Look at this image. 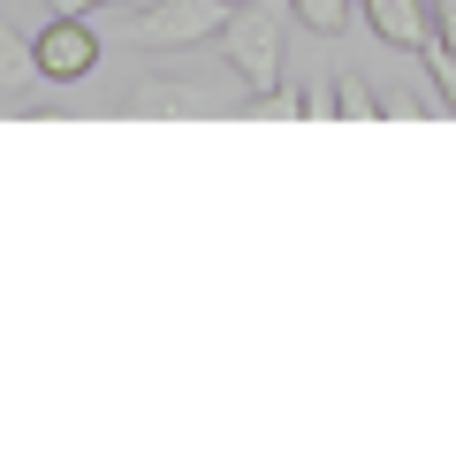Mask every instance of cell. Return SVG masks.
<instances>
[{"mask_svg": "<svg viewBox=\"0 0 456 456\" xmlns=\"http://www.w3.org/2000/svg\"><path fill=\"white\" fill-rule=\"evenodd\" d=\"M213 46H221V61L236 69L251 92H274V77H281V8H274V0L228 8V23H221Z\"/></svg>", "mask_w": 456, "mask_h": 456, "instance_id": "obj_1", "label": "cell"}, {"mask_svg": "<svg viewBox=\"0 0 456 456\" xmlns=\"http://www.w3.org/2000/svg\"><path fill=\"white\" fill-rule=\"evenodd\" d=\"M221 23H228V0H145L137 8V46H160V53L213 46Z\"/></svg>", "mask_w": 456, "mask_h": 456, "instance_id": "obj_2", "label": "cell"}, {"mask_svg": "<svg viewBox=\"0 0 456 456\" xmlns=\"http://www.w3.org/2000/svg\"><path fill=\"white\" fill-rule=\"evenodd\" d=\"M92 61H99V38H92V23H84V16H53L46 31H38V69H46L53 84L92 77Z\"/></svg>", "mask_w": 456, "mask_h": 456, "instance_id": "obj_3", "label": "cell"}, {"mask_svg": "<svg viewBox=\"0 0 456 456\" xmlns=\"http://www.w3.org/2000/svg\"><path fill=\"white\" fill-rule=\"evenodd\" d=\"M358 8H365V23H373L380 46L419 53L426 38H434V16H426V0H358Z\"/></svg>", "mask_w": 456, "mask_h": 456, "instance_id": "obj_4", "label": "cell"}, {"mask_svg": "<svg viewBox=\"0 0 456 456\" xmlns=\"http://www.w3.org/2000/svg\"><path fill=\"white\" fill-rule=\"evenodd\" d=\"M38 77H46L38 69V38H23L16 23H0V99H23Z\"/></svg>", "mask_w": 456, "mask_h": 456, "instance_id": "obj_5", "label": "cell"}, {"mask_svg": "<svg viewBox=\"0 0 456 456\" xmlns=\"http://www.w3.org/2000/svg\"><path fill=\"white\" fill-rule=\"evenodd\" d=\"M130 107L137 114H206V92L198 84H137Z\"/></svg>", "mask_w": 456, "mask_h": 456, "instance_id": "obj_6", "label": "cell"}, {"mask_svg": "<svg viewBox=\"0 0 456 456\" xmlns=\"http://www.w3.org/2000/svg\"><path fill=\"white\" fill-rule=\"evenodd\" d=\"M289 8H297V23L320 31V38H335L342 23H350V0H289Z\"/></svg>", "mask_w": 456, "mask_h": 456, "instance_id": "obj_7", "label": "cell"}, {"mask_svg": "<svg viewBox=\"0 0 456 456\" xmlns=\"http://www.w3.org/2000/svg\"><path fill=\"white\" fill-rule=\"evenodd\" d=\"M426 69H434V92H441V107L456 114V46H441V38H426Z\"/></svg>", "mask_w": 456, "mask_h": 456, "instance_id": "obj_8", "label": "cell"}, {"mask_svg": "<svg viewBox=\"0 0 456 456\" xmlns=\"http://www.w3.org/2000/svg\"><path fill=\"white\" fill-rule=\"evenodd\" d=\"M335 114H342V122H373V92H365V84L358 77H335Z\"/></svg>", "mask_w": 456, "mask_h": 456, "instance_id": "obj_9", "label": "cell"}, {"mask_svg": "<svg viewBox=\"0 0 456 456\" xmlns=\"http://www.w3.org/2000/svg\"><path fill=\"white\" fill-rule=\"evenodd\" d=\"M251 114H266V122H281V114H305V92H251Z\"/></svg>", "mask_w": 456, "mask_h": 456, "instance_id": "obj_10", "label": "cell"}, {"mask_svg": "<svg viewBox=\"0 0 456 456\" xmlns=\"http://www.w3.org/2000/svg\"><path fill=\"white\" fill-rule=\"evenodd\" d=\"M380 114H388V122H411V114H441V107H426L419 92H395V99H388V107H380Z\"/></svg>", "mask_w": 456, "mask_h": 456, "instance_id": "obj_11", "label": "cell"}, {"mask_svg": "<svg viewBox=\"0 0 456 456\" xmlns=\"http://www.w3.org/2000/svg\"><path fill=\"white\" fill-rule=\"evenodd\" d=\"M434 38H441V46H456V0H441V16H434Z\"/></svg>", "mask_w": 456, "mask_h": 456, "instance_id": "obj_12", "label": "cell"}, {"mask_svg": "<svg viewBox=\"0 0 456 456\" xmlns=\"http://www.w3.org/2000/svg\"><path fill=\"white\" fill-rule=\"evenodd\" d=\"M92 8H107V0H53V16H92Z\"/></svg>", "mask_w": 456, "mask_h": 456, "instance_id": "obj_13", "label": "cell"}, {"mask_svg": "<svg viewBox=\"0 0 456 456\" xmlns=\"http://www.w3.org/2000/svg\"><path fill=\"white\" fill-rule=\"evenodd\" d=\"M228 8H244V0H228Z\"/></svg>", "mask_w": 456, "mask_h": 456, "instance_id": "obj_14", "label": "cell"}]
</instances>
